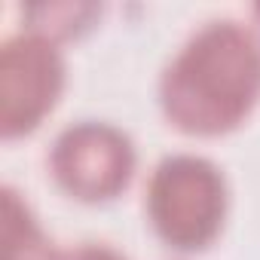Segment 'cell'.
I'll return each mask as SVG.
<instances>
[{"label": "cell", "instance_id": "cell-1", "mask_svg": "<svg viewBox=\"0 0 260 260\" xmlns=\"http://www.w3.org/2000/svg\"><path fill=\"white\" fill-rule=\"evenodd\" d=\"M166 116L193 135L236 128L260 98V43L239 22L196 31L162 74Z\"/></svg>", "mask_w": 260, "mask_h": 260}, {"label": "cell", "instance_id": "cell-2", "mask_svg": "<svg viewBox=\"0 0 260 260\" xmlns=\"http://www.w3.org/2000/svg\"><path fill=\"white\" fill-rule=\"evenodd\" d=\"M147 211L156 233L184 251L205 248L226 211V187L220 172L196 156L166 159L150 181Z\"/></svg>", "mask_w": 260, "mask_h": 260}, {"label": "cell", "instance_id": "cell-3", "mask_svg": "<svg viewBox=\"0 0 260 260\" xmlns=\"http://www.w3.org/2000/svg\"><path fill=\"white\" fill-rule=\"evenodd\" d=\"M64 86V61L52 40L16 34L0 46V128L4 138L28 135L55 107Z\"/></svg>", "mask_w": 260, "mask_h": 260}, {"label": "cell", "instance_id": "cell-4", "mask_svg": "<svg viewBox=\"0 0 260 260\" xmlns=\"http://www.w3.org/2000/svg\"><path fill=\"white\" fill-rule=\"evenodd\" d=\"M49 166L61 190L83 202H101L128 184L135 153L116 128L104 122H80L58 135Z\"/></svg>", "mask_w": 260, "mask_h": 260}, {"label": "cell", "instance_id": "cell-5", "mask_svg": "<svg viewBox=\"0 0 260 260\" xmlns=\"http://www.w3.org/2000/svg\"><path fill=\"white\" fill-rule=\"evenodd\" d=\"M16 190H4V260H58Z\"/></svg>", "mask_w": 260, "mask_h": 260}, {"label": "cell", "instance_id": "cell-6", "mask_svg": "<svg viewBox=\"0 0 260 260\" xmlns=\"http://www.w3.org/2000/svg\"><path fill=\"white\" fill-rule=\"evenodd\" d=\"M101 10L92 4H34L22 10V19L28 22L31 34L46 40H61L86 31Z\"/></svg>", "mask_w": 260, "mask_h": 260}, {"label": "cell", "instance_id": "cell-7", "mask_svg": "<svg viewBox=\"0 0 260 260\" xmlns=\"http://www.w3.org/2000/svg\"><path fill=\"white\" fill-rule=\"evenodd\" d=\"M58 260H122V257L110 248H101V245H83V248H74V251L61 254Z\"/></svg>", "mask_w": 260, "mask_h": 260}, {"label": "cell", "instance_id": "cell-8", "mask_svg": "<svg viewBox=\"0 0 260 260\" xmlns=\"http://www.w3.org/2000/svg\"><path fill=\"white\" fill-rule=\"evenodd\" d=\"M254 16H257V22H260V4H257V7H254Z\"/></svg>", "mask_w": 260, "mask_h": 260}]
</instances>
